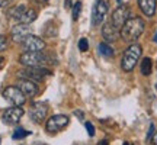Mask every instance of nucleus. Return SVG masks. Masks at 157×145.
Returning a JSON list of instances; mask_svg holds the SVG:
<instances>
[{"label": "nucleus", "mask_w": 157, "mask_h": 145, "mask_svg": "<svg viewBox=\"0 0 157 145\" xmlns=\"http://www.w3.org/2000/svg\"><path fill=\"white\" fill-rule=\"evenodd\" d=\"M144 28H146V23L141 17H129L121 28L119 35L125 42H135L143 35Z\"/></svg>", "instance_id": "nucleus-1"}, {"label": "nucleus", "mask_w": 157, "mask_h": 145, "mask_svg": "<svg viewBox=\"0 0 157 145\" xmlns=\"http://www.w3.org/2000/svg\"><path fill=\"white\" fill-rule=\"evenodd\" d=\"M141 51H143V48L138 44H131L125 50L122 55V61H121V67H122L124 71H132L134 70L135 64L141 57Z\"/></svg>", "instance_id": "nucleus-2"}, {"label": "nucleus", "mask_w": 157, "mask_h": 145, "mask_svg": "<svg viewBox=\"0 0 157 145\" xmlns=\"http://www.w3.org/2000/svg\"><path fill=\"white\" fill-rule=\"evenodd\" d=\"M19 62L25 67H44L45 64H48L50 57L45 55L42 51L39 52H23L19 57Z\"/></svg>", "instance_id": "nucleus-3"}, {"label": "nucleus", "mask_w": 157, "mask_h": 145, "mask_svg": "<svg viewBox=\"0 0 157 145\" xmlns=\"http://www.w3.org/2000/svg\"><path fill=\"white\" fill-rule=\"evenodd\" d=\"M19 76L32 81H42L45 77L51 76V71L44 67H26L25 70L19 71Z\"/></svg>", "instance_id": "nucleus-4"}, {"label": "nucleus", "mask_w": 157, "mask_h": 145, "mask_svg": "<svg viewBox=\"0 0 157 145\" xmlns=\"http://www.w3.org/2000/svg\"><path fill=\"white\" fill-rule=\"evenodd\" d=\"M3 97H5L7 102H10L13 106H22L26 102V96L22 93V90L19 87H15V86H9L6 87L5 91H3Z\"/></svg>", "instance_id": "nucleus-5"}, {"label": "nucleus", "mask_w": 157, "mask_h": 145, "mask_svg": "<svg viewBox=\"0 0 157 145\" xmlns=\"http://www.w3.org/2000/svg\"><path fill=\"white\" fill-rule=\"evenodd\" d=\"M129 15H131V10H129L128 6L121 5L119 7H117V9L113 10L111 22H112V25L115 28L121 31V28H122L124 25H125V22L129 19Z\"/></svg>", "instance_id": "nucleus-6"}, {"label": "nucleus", "mask_w": 157, "mask_h": 145, "mask_svg": "<svg viewBox=\"0 0 157 145\" xmlns=\"http://www.w3.org/2000/svg\"><path fill=\"white\" fill-rule=\"evenodd\" d=\"M108 13V3L105 0H96L93 10H92V25L99 26Z\"/></svg>", "instance_id": "nucleus-7"}, {"label": "nucleus", "mask_w": 157, "mask_h": 145, "mask_svg": "<svg viewBox=\"0 0 157 145\" xmlns=\"http://www.w3.org/2000/svg\"><path fill=\"white\" fill-rule=\"evenodd\" d=\"M22 48L25 52H39V51H44L45 42L36 35H29L22 42Z\"/></svg>", "instance_id": "nucleus-8"}, {"label": "nucleus", "mask_w": 157, "mask_h": 145, "mask_svg": "<svg viewBox=\"0 0 157 145\" xmlns=\"http://www.w3.org/2000/svg\"><path fill=\"white\" fill-rule=\"evenodd\" d=\"M67 125H68V116H66V115H54V116H51L47 121L45 128H47L48 132H58V131L66 128Z\"/></svg>", "instance_id": "nucleus-9"}, {"label": "nucleus", "mask_w": 157, "mask_h": 145, "mask_svg": "<svg viewBox=\"0 0 157 145\" xmlns=\"http://www.w3.org/2000/svg\"><path fill=\"white\" fill-rule=\"evenodd\" d=\"M10 35H12V39H13L15 42H21V44H22L29 35H32V29H31V26L26 25V23H17L16 26L12 28Z\"/></svg>", "instance_id": "nucleus-10"}, {"label": "nucleus", "mask_w": 157, "mask_h": 145, "mask_svg": "<svg viewBox=\"0 0 157 145\" xmlns=\"http://www.w3.org/2000/svg\"><path fill=\"white\" fill-rule=\"evenodd\" d=\"M23 116V109L19 106L9 107L3 112V122L6 125H17L21 117Z\"/></svg>", "instance_id": "nucleus-11"}, {"label": "nucleus", "mask_w": 157, "mask_h": 145, "mask_svg": "<svg viewBox=\"0 0 157 145\" xmlns=\"http://www.w3.org/2000/svg\"><path fill=\"white\" fill-rule=\"evenodd\" d=\"M47 112H48V107L45 103L42 102H35L31 105V110H29V115H31V119H34L35 122H42L47 116Z\"/></svg>", "instance_id": "nucleus-12"}, {"label": "nucleus", "mask_w": 157, "mask_h": 145, "mask_svg": "<svg viewBox=\"0 0 157 145\" xmlns=\"http://www.w3.org/2000/svg\"><path fill=\"white\" fill-rule=\"evenodd\" d=\"M17 87L22 90V93L28 97H34L38 95V86L35 84V81L32 80H26V78H21V81L17 83Z\"/></svg>", "instance_id": "nucleus-13"}, {"label": "nucleus", "mask_w": 157, "mask_h": 145, "mask_svg": "<svg viewBox=\"0 0 157 145\" xmlns=\"http://www.w3.org/2000/svg\"><path fill=\"white\" fill-rule=\"evenodd\" d=\"M102 36L106 42H113L119 35V29H117L115 26L112 25V22H106L103 26H102Z\"/></svg>", "instance_id": "nucleus-14"}, {"label": "nucleus", "mask_w": 157, "mask_h": 145, "mask_svg": "<svg viewBox=\"0 0 157 145\" xmlns=\"http://www.w3.org/2000/svg\"><path fill=\"white\" fill-rule=\"evenodd\" d=\"M138 6H140L141 12L146 15L147 17L154 16L157 7V0H138Z\"/></svg>", "instance_id": "nucleus-15"}, {"label": "nucleus", "mask_w": 157, "mask_h": 145, "mask_svg": "<svg viewBox=\"0 0 157 145\" xmlns=\"http://www.w3.org/2000/svg\"><path fill=\"white\" fill-rule=\"evenodd\" d=\"M28 12V7L25 5H17V6H13V7H10L9 9V16L13 17V19H16L17 22H21L22 20V17L25 16V13Z\"/></svg>", "instance_id": "nucleus-16"}, {"label": "nucleus", "mask_w": 157, "mask_h": 145, "mask_svg": "<svg viewBox=\"0 0 157 145\" xmlns=\"http://www.w3.org/2000/svg\"><path fill=\"white\" fill-rule=\"evenodd\" d=\"M151 70H153V61L146 57V58H143V61H141V65H140V71L143 76H150L151 74Z\"/></svg>", "instance_id": "nucleus-17"}, {"label": "nucleus", "mask_w": 157, "mask_h": 145, "mask_svg": "<svg viewBox=\"0 0 157 145\" xmlns=\"http://www.w3.org/2000/svg\"><path fill=\"white\" fill-rule=\"evenodd\" d=\"M98 50H99V54L103 57H106V58H111L113 57V50L111 45H108V42H101V44L98 45Z\"/></svg>", "instance_id": "nucleus-18"}, {"label": "nucleus", "mask_w": 157, "mask_h": 145, "mask_svg": "<svg viewBox=\"0 0 157 145\" xmlns=\"http://www.w3.org/2000/svg\"><path fill=\"white\" fill-rule=\"evenodd\" d=\"M28 135H29L28 131H25L23 128H16L12 136H13V139H23V138H25V136H28Z\"/></svg>", "instance_id": "nucleus-19"}, {"label": "nucleus", "mask_w": 157, "mask_h": 145, "mask_svg": "<svg viewBox=\"0 0 157 145\" xmlns=\"http://www.w3.org/2000/svg\"><path fill=\"white\" fill-rule=\"evenodd\" d=\"M80 12H82V2H76V3L73 5V12H71V15H73V20H77L78 19Z\"/></svg>", "instance_id": "nucleus-20"}, {"label": "nucleus", "mask_w": 157, "mask_h": 145, "mask_svg": "<svg viewBox=\"0 0 157 145\" xmlns=\"http://www.w3.org/2000/svg\"><path fill=\"white\" fill-rule=\"evenodd\" d=\"M78 50L82 51V52H86V51L89 50V42H87L86 38H82L78 41Z\"/></svg>", "instance_id": "nucleus-21"}, {"label": "nucleus", "mask_w": 157, "mask_h": 145, "mask_svg": "<svg viewBox=\"0 0 157 145\" xmlns=\"http://www.w3.org/2000/svg\"><path fill=\"white\" fill-rule=\"evenodd\" d=\"M6 46H7V39H6L5 35H0V52L5 51Z\"/></svg>", "instance_id": "nucleus-22"}, {"label": "nucleus", "mask_w": 157, "mask_h": 145, "mask_svg": "<svg viewBox=\"0 0 157 145\" xmlns=\"http://www.w3.org/2000/svg\"><path fill=\"white\" fill-rule=\"evenodd\" d=\"M84 126H86V129H87V134H89L90 136H93V135H95V126H93V123L86 122V123H84Z\"/></svg>", "instance_id": "nucleus-23"}, {"label": "nucleus", "mask_w": 157, "mask_h": 145, "mask_svg": "<svg viewBox=\"0 0 157 145\" xmlns=\"http://www.w3.org/2000/svg\"><path fill=\"white\" fill-rule=\"evenodd\" d=\"M153 132H154V125H150V129H148V134H147V139H150L151 138V135H153Z\"/></svg>", "instance_id": "nucleus-24"}, {"label": "nucleus", "mask_w": 157, "mask_h": 145, "mask_svg": "<svg viewBox=\"0 0 157 145\" xmlns=\"http://www.w3.org/2000/svg\"><path fill=\"white\" fill-rule=\"evenodd\" d=\"M12 0H0V7H5V6L10 5Z\"/></svg>", "instance_id": "nucleus-25"}, {"label": "nucleus", "mask_w": 157, "mask_h": 145, "mask_svg": "<svg viewBox=\"0 0 157 145\" xmlns=\"http://www.w3.org/2000/svg\"><path fill=\"white\" fill-rule=\"evenodd\" d=\"M74 115H76V116H78V117H83V112L76 110V112H74Z\"/></svg>", "instance_id": "nucleus-26"}, {"label": "nucleus", "mask_w": 157, "mask_h": 145, "mask_svg": "<svg viewBox=\"0 0 157 145\" xmlns=\"http://www.w3.org/2000/svg\"><path fill=\"white\" fill-rule=\"evenodd\" d=\"M3 65H5V58H3V57H0V70L3 68Z\"/></svg>", "instance_id": "nucleus-27"}, {"label": "nucleus", "mask_w": 157, "mask_h": 145, "mask_svg": "<svg viewBox=\"0 0 157 145\" xmlns=\"http://www.w3.org/2000/svg\"><path fill=\"white\" fill-rule=\"evenodd\" d=\"M64 6H66V7H71V0H66Z\"/></svg>", "instance_id": "nucleus-28"}, {"label": "nucleus", "mask_w": 157, "mask_h": 145, "mask_svg": "<svg viewBox=\"0 0 157 145\" xmlns=\"http://www.w3.org/2000/svg\"><path fill=\"white\" fill-rule=\"evenodd\" d=\"M153 142H154V144L157 145V134L154 135V136H153Z\"/></svg>", "instance_id": "nucleus-29"}, {"label": "nucleus", "mask_w": 157, "mask_h": 145, "mask_svg": "<svg viewBox=\"0 0 157 145\" xmlns=\"http://www.w3.org/2000/svg\"><path fill=\"white\" fill-rule=\"evenodd\" d=\"M153 41H154V42L157 44V32H156V35H154V38H153Z\"/></svg>", "instance_id": "nucleus-30"}, {"label": "nucleus", "mask_w": 157, "mask_h": 145, "mask_svg": "<svg viewBox=\"0 0 157 145\" xmlns=\"http://www.w3.org/2000/svg\"><path fill=\"white\" fill-rule=\"evenodd\" d=\"M99 145H108V144H106V141H101V144Z\"/></svg>", "instance_id": "nucleus-31"}, {"label": "nucleus", "mask_w": 157, "mask_h": 145, "mask_svg": "<svg viewBox=\"0 0 157 145\" xmlns=\"http://www.w3.org/2000/svg\"><path fill=\"white\" fill-rule=\"evenodd\" d=\"M124 145H132V144H129V142H125V144H124Z\"/></svg>", "instance_id": "nucleus-32"}, {"label": "nucleus", "mask_w": 157, "mask_h": 145, "mask_svg": "<svg viewBox=\"0 0 157 145\" xmlns=\"http://www.w3.org/2000/svg\"><path fill=\"white\" fill-rule=\"evenodd\" d=\"M45 2H48V0H45Z\"/></svg>", "instance_id": "nucleus-33"}]
</instances>
